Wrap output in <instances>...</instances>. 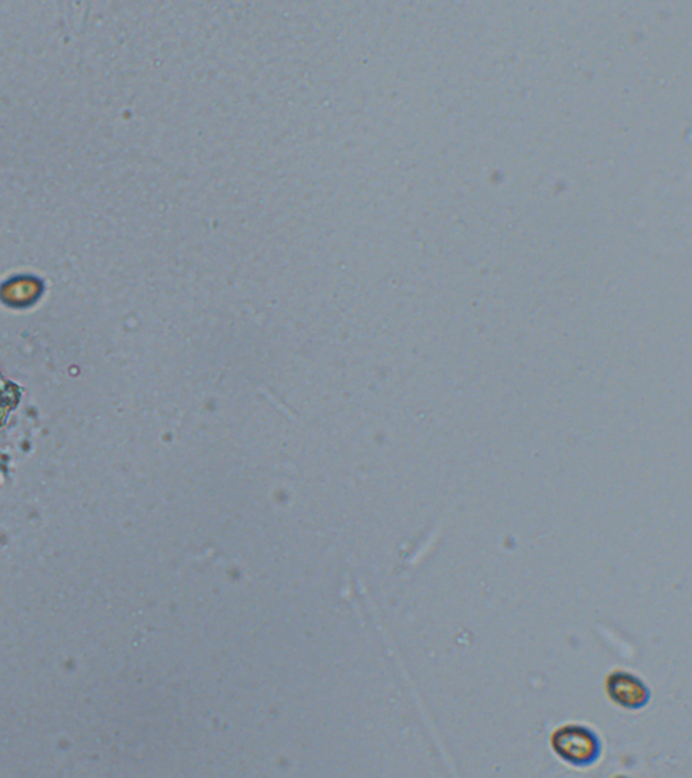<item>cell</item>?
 <instances>
[{
    "label": "cell",
    "instance_id": "1",
    "mask_svg": "<svg viewBox=\"0 0 692 778\" xmlns=\"http://www.w3.org/2000/svg\"><path fill=\"white\" fill-rule=\"evenodd\" d=\"M553 751L568 764L587 768L601 757L602 743L594 731L582 724H564L552 734Z\"/></svg>",
    "mask_w": 692,
    "mask_h": 778
},
{
    "label": "cell",
    "instance_id": "2",
    "mask_svg": "<svg viewBox=\"0 0 692 778\" xmlns=\"http://www.w3.org/2000/svg\"><path fill=\"white\" fill-rule=\"evenodd\" d=\"M606 692L617 706L637 710L647 706L649 689L638 677L625 670H614L606 679Z\"/></svg>",
    "mask_w": 692,
    "mask_h": 778
}]
</instances>
